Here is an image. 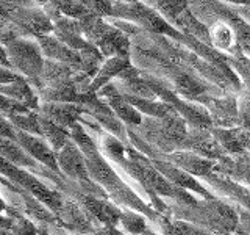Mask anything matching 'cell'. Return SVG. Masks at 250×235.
<instances>
[{"mask_svg":"<svg viewBox=\"0 0 250 235\" xmlns=\"http://www.w3.org/2000/svg\"><path fill=\"white\" fill-rule=\"evenodd\" d=\"M238 216H239V223L236 232H239V235H250V212L239 210Z\"/></svg>","mask_w":250,"mask_h":235,"instance_id":"obj_20","label":"cell"},{"mask_svg":"<svg viewBox=\"0 0 250 235\" xmlns=\"http://www.w3.org/2000/svg\"><path fill=\"white\" fill-rule=\"evenodd\" d=\"M13 129H11V125H10V122H6L5 119H2V118H0V135H2V133H5L6 137H13Z\"/></svg>","mask_w":250,"mask_h":235,"instance_id":"obj_22","label":"cell"},{"mask_svg":"<svg viewBox=\"0 0 250 235\" xmlns=\"http://www.w3.org/2000/svg\"><path fill=\"white\" fill-rule=\"evenodd\" d=\"M13 235H36V229L27 219H19L13 224Z\"/></svg>","mask_w":250,"mask_h":235,"instance_id":"obj_19","label":"cell"},{"mask_svg":"<svg viewBox=\"0 0 250 235\" xmlns=\"http://www.w3.org/2000/svg\"><path fill=\"white\" fill-rule=\"evenodd\" d=\"M205 180L209 182V185H213L217 191L225 193L229 198L234 199L250 212V190H247L246 187L239 185L238 182H233L231 179H227L217 174H209L208 177H205Z\"/></svg>","mask_w":250,"mask_h":235,"instance_id":"obj_9","label":"cell"},{"mask_svg":"<svg viewBox=\"0 0 250 235\" xmlns=\"http://www.w3.org/2000/svg\"><path fill=\"white\" fill-rule=\"evenodd\" d=\"M13 122L18 124V127H21L22 130H25V133H30V135L31 133H38V135H41V118L36 115H14Z\"/></svg>","mask_w":250,"mask_h":235,"instance_id":"obj_17","label":"cell"},{"mask_svg":"<svg viewBox=\"0 0 250 235\" xmlns=\"http://www.w3.org/2000/svg\"><path fill=\"white\" fill-rule=\"evenodd\" d=\"M41 135L45 137V140L53 146L55 151H61L67 144V133L60 125L53 124L47 118H41Z\"/></svg>","mask_w":250,"mask_h":235,"instance_id":"obj_15","label":"cell"},{"mask_svg":"<svg viewBox=\"0 0 250 235\" xmlns=\"http://www.w3.org/2000/svg\"><path fill=\"white\" fill-rule=\"evenodd\" d=\"M42 112L44 118L60 127H69V125L72 127L82 115V108L72 104H66V102H50L42 107Z\"/></svg>","mask_w":250,"mask_h":235,"instance_id":"obj_8","label":"cell"},{"mask_svg":"<svg viewBox=\"0 0 250 235\" xmlns=\"http://www.w3.org/2000/svg\"><path fill=\"white\" fill-rule=\"evenodd\" d=\"M83 206L94 218L99 219L100 223H104L105 227H116L119 224L122 210L116 207L114 204H109L102 198H96V196L84 194Z\"/></svg>","mask_w":250,"mask_h":235,"instance_id":"obj_6","label":"cell"},{"mask_svg":"<svg viewBox=\"0 0 250 235\" xmlns=\"http://www.w3.org/2000/svg\"><path fill=\"white\" fill-rule=\"evenodd\" d=\"M169 163H172L174 166L180 168L182 171L188 172L191 176L197 177H208L209 174H213L216 168L219 166V163L216 160H209L207 157H202L195 152L189 151H177L172 152L169 155Z\"/></svg>","mask_w":250,"mask_h":235,"instance_id":"obj_4","label":"cell"},{"mask_svg":"<svg viewBox=\"0 0 250 235\" xmlns=\"http://www.w3.org/2000/svg\"><path fill=\"white\" fill-rule=\"evenodd\" d=\"M119 224L122 226V229L125 232H128L131 235H141L147 229L146 216L133 210H122Z\"/></svg>","mask_w":250,"mask_h":235,"instance_id":"obj_16","label":"cell"},{"mask_svg":"<svg viewBox=\"0 0 250 235\" xmlns=\"http://www.w3.org/2000/svg\"><path fill=\"white\" fill-rule=\"evenodd\" d=\"M175 219L195 223L202 231H211L217 235H230L238 231V212L221 199L195 201L191 206H178L174 210Z\"/></svg>","mask_w":250,"mask_h":235,"instance_id":"obj_1","label":"cell"},{"mask_svg":"<svg viewBox=\"0 0 250 235\" xmlns=\"http://www.w3.org/2000/svg\"><path fill=\"white\" fill-rule=\"evenodd\" d=\"M58 162L61 169L66 172L69 177L86 182L89 180V172L86 168V160L83 157V152L78 149V146L72 141H67V144L60 151Z\"/></svg>","mask_w":250,"mask_h":235,"instance_id":"obj_5","label":"cell"},{"mask_svg":"<svg viewBox=\"0 0 250 235\" xmlns=\"http://www.w3.org/2000/svg\"><path fill=\"white\" fill-rule=\"evenodd\" d=\"M221 19H224L230 24L233 31H234V36H236L238 47L250 57V24L246 22V19L238 18L236 14H231L229 11H227L225 14H222Z\"/></svg>","mask_w":250,"mask_h":235,"instance_id":"obj_14","label":"cell"},{"mask_svg":"<svg viewBox=\"0 0 250 235\" xmlns=\"http://www.w3.org/2000/svg\"><path fill=\"white\" fill-rule=\"evenodd\" d=\"M41 52L44 55H47L49 58L53 60H61V61H67V63H80L82 58L80 55L75 53L72 49H69L67 46H64L61 41H57V39L52 38H41Z\"/></svg>","mask_w":250,"mask_h":235,"instance_id":"obj_12","label":"cell"},{"mask_svg":"<svg viewBox=\"0 0 250 235\" xmlns=\"http://www.w3.org/2000/svg\"><path fill=\"white\" fill-rule=\"evenodd\" d=\"M3 93V96L10 97L19 104H27L28 107H36L38 104V99L31 91V88L28 86V83L21 78L18 82H13L10 85H5V86H0V94Z\"/></svg>","mask_w":250,"mask_h":235,"instance_id":"obj_13","label":"cell"},{"mask_svg":"<svg viewBox=\"0 0 250 235\" xmlns=\"http://www.w3.org/2000/svg\"><path fill=\"white\" fill-rule=\"evenodd\" d=\"M41 53V47L27 39H16L6 47V55L11 60V65L31 77L42 72Z\"/></svg>","mask_w":250,"mask_h":235,"instance_id":"obj_2","label":"cell"},{"mask_svg":"<svg viewBox=\"0 0 250 235\" xmlns=\"http://www.w3.org/2000/svg\"><path fill=\"white\" fill-rule=\"evenodd\" d=\"M16 140L19 141V146L22 149H25L31 157H35L36 160L47 164L52 171H58V163H57V159H55L53 151L45 143H42L39 138L25 132H19V133H16Z\"/></svg>","mask_w":250,"mask_h":235,"instance_id":"obj_7","label":"cell"},{"mask_svg":"<svg viewBox=\"0 0 250 235\" xmlns=\"http://www.w3.org/2000/svg\"><path fill=\"white\" fill-rule=\"evenodd\" d=\"M153 168L160 172L163 177H166L170 184H174L178 188H183L186 191H192L195 194H202L203 199H217L216 196L211 193L207 187H203L197 179L194 176L188 174V172L182 171L180 168L174 166L169 162H163V160H153L152 162Z\"/></svg>","mask_w":250,"mask_h":235,"instance_id":"obj_3","label":"cell"},{"mask_svg":"<svg viewBox=\"0 0 250 235\" xmlns=\"http://www.w3.org/2000/svg\"><path fill=\"white\" fill-rule=\"evenodd\" d=\"M21 80V77L13 72V70L10 69H3V68H0V85H10L13 82H18Z\"/></svg>","mask_w":250,"mask_h":235,"instance_id":"obj_21","label":"cell"},{"mask_svg":"<svg viewBox=\"0 0 250 235\" xmlns=\"http://www.w3.org/2000/svg\"><path fill=\"white\" fill-rule=\"evenodd\" d=\"M128 68H131L130 57H111L99 69L97 75L94 77L92 83L89 85V91H97L100 88H104L113 77H116V75L119 77L124 70Z\"/></svg>","mask_w":250,"mask_h":235,"instance_id":"obj_10","label":"cell"},{"mask_svg":"<svg viewBox=\"0 0 250 235\" xmlns=\"http://www.w3.org/2000/svg\"><path fill=\"white\" fill-rule=\"evenodd\" d=\"M102 232H104V235H125L119 229H116V227H105V229L102 231Z\"/></svg>","mask_w":250,"mask_h":235,"instance_id":"obj_23","label":"cell"},{"mask_svg":"<svg viewBox=\"0 0 250 235\" xmlns=\"http://www.w3.org/2000/svg\"><path fill=\"white\" fill-rule=\"evenodd\" d=\"M209 41L211 46L222 50H233V46L236 43V36L231 25L224 19H219L209 28Z\"/></svg>","mask_w":250,"mask_h":235,"instance_id":"obj_11","label":"cell"},{"mask_svg":"<svg viewBox=\"0 0 250 235\" xmlns=\"http://www.w3.org/2000/svg\"><path fill=\"white\" fill-rule=\"evenodd\" d=\"M141 235H158V234H156V232H153V231H150V229H148V227H147V229L143 232V234H141Z\"/></svg>","mask_w":250,"mask_h":235,"instance_id":"obj_25","label":"cell"},{"mask_svg":"<svg viewBox=\"0 0 250 235\" xmlns=\"http://www.w3.org/2000/svg\"><path fill=\"white\" fill-rule=\"evenodd\" d=\"M58 10L62 11L64 14L70 16V18H80L83 19L86 14V8L83 6V3H77V2H60L57 3Z\"/></svg>","mask_w":250,"mask_h":235,"instance_id":"obj_18","label":"cell"},{"mask_svg":"<svg viewBox=\"0 0 250 235\" xmlns=\"http://www.w3.org/2000/svg\"><path fill=\"white\" fill-rule=\"evenodd\" d=\"M0 65H5V66H10V65H11V63L8 61L6 50H3L2 47H0Z\"/></svg>","mask_w":250,"mask_h":235,"instance_id":"obj_24","label":"cell"}]
</instances>
